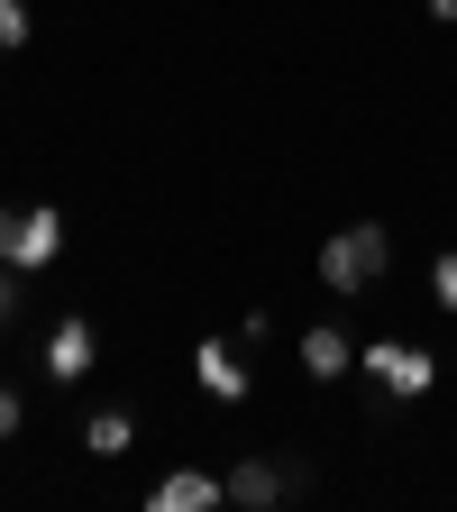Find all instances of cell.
Listing matches in <instances>:
<instances>
[{
  "instance_id": "obj_1",
  "label": "cell",
  "mask_w": 457,
  "mask_h": 512,
  "mask_svg": "<svg viewBox=\"0 0 457 512\" xmlns=\"http://www.w3.org/2000/svg\"><path fill=\"white\" fill-rule=\"evenodd\" d=\"M384 266H394V229L384 220H348V229L320 238V284L330 293H375Z\"/></svg>"
},
{
  "instance_id": "obj_2",
  "label": "cell",
  "mask_w": 457,
  "mask_h": 512,
  "mask_svg": "<svg viewBox=\"0 0 457 512\" xmlns=\"http://www.w3.org/2000/svg\"><path fill=\"white\" fill-rule=\"evenodd\" d=\"M357 366L384 384V394H403V403H421L430 384H439V357L421 339H375V348H357Z\"/></svg>"
},
{
  "instance_id": "obj_3",
  "label": "cell",
  "mask_w": 457,
  "mask_h": 512,
  "mask_svg": "<svg viewBox=\"0 0 457 512\" xmlns=\"http://www.w3.org/2000/svg\"><path fill=\"white\" fill-rule=\"evenodd\" d=\"M55 247H64V211H0V266H19V275H37V266H55Z\"/></svg>"
},
{
  "instance_id": "obj_4",
  "label": "cell",
  "mask_w": 457,
  "mask_h": 512,
  "mask_svg": "<svg viewBox=\"0 0 457 512\" xmlns=\"http://www.w3.org/2000/svg\"><path fill=\"white\" fill-rule=\"evenodd\" d=\"M92 366H101V330H92L83 311H64L55 330H46V384H83Z\"/></svg>"
},
{
  "instance_id": "obj_5",
  "label": "cell",
  "mask_w": 457,
  "mask_h": 512,
  "mask_svg": "<svg viewBox=\"0 0 457 512\" xmlns=\"http://www.w3.org/2000/svg\"><path fill=\"white\" fill-rule=\"evenodd\" d=\"M192 375H202V394H211V403H247V384H256L247 357H238L229 339H202V348H192Z\"/></svg>"
},
{
  "instance_id": "obj_6",
  "label": "cell",
  "mask_w": 457,
  "mask_h": 512,
  "mask_svg": "<svg viewBox=\"0 0 457 512\" xmlns=\"http://www.w3.org/2000/svg\"><path fill=\"white\" fill-rule=\"evenodd\" d=\"M156 512H220L229 503V476H202V467H174L156 494H147Z\"/></svg>"
},
{
  "instance_id": "obj_7",
  "label": "cell",
  "mask_w": 457,
  "mask_h": 512,
  "mask_svg": "<svg viewBox=\"0 0 457 512\" xmlns=\"http://www.w3.org/2000/svg\"><path fill=\"white\" fill-rule=\"evenodd\" d=\"M284 494H293V476L266 467V458H238V467H229V503H247V512H266V503H284Z\"/></svg>"
},
{
  "instance_id": "obj_8",
  "label": "cell",
  "mask_w": 457,
  "mask_h": 512,
  "mask_svg": "<svg viewBox=\"0 0 457 512\" xmlns=\"http://www.w3.org/2000/svg\"><path fill=\"white\" fill-rule=\"evenodd\" d=\"M302 366H311L320 384H339V375L357 366V348H348V339L330 330V320H320V330H302Z\"/></svg>"
},
{
  "instance_id": "obj_9",
  "label": "cell",
  "mask_w": 457,
  "mask_h": 512,
  "mask_svg": "<svg viewBox=\"0 0 457 512\" xmlns=\"http://www.w3.org/2000/svg\"><path fill=\"white\" fill-rule=\"evenodd\" d=\"M128 439H138V421H128V412H92V421H83V448H92V458H110V467L128 458Z\"/></svg>"
},
{
  "instance_id": "obj_10",
  "label": "cell",
  "mask_w": 457,
  "mask_h": 512,
  "mask_svg": "<svg viewBox=\"0 0 457 512\" xmlns=\"http://www.w3.org/2000/svg\"><path fill=\"white\" fill-rule=\"evenodd\" d=\"M430 293H439V311L457 320V247H448V256H439V266H430Z\"/></svg>"
},
{
  "instance_id": "obj_11",
  "label": "cell",
  "mask_w": 457,
  "mask_h": 512,
  "mask_svg": "<svg viewBox=\"0 0 457 512\" xmlns=\"http://www.w3.org/2000/svg\"><path fill=\"white\" fill-rule=\"evenodd\" d=\"M0 46H28V0H0Z\"/></svg>"
},
{
  "instance_id": "obj_12",
  "label": "cell",
  "mask_w": 457,
  "mask_h": 512,
  "mask_svg": "<svg viewBox=\"0 0 457 512\" xmlns=\"http://www.w3.org/2000/svg\"><path fill=\"white\" fill-rule=\"evenodd\" d=\"M19 421H28V412H19V394H10V384H0V439H10Z\"/></svg>"
},
{
  "instance_id": "obj_13",
  "label": "cell",
  "mask_w": 457,
  "mask_h": 512,
  "mask_svg": "<svg viewBox=\"0 0 457 512\" xmlns=\"http://www.w3.org/2000/svg\"><path fill=\"white\" fill-rule=\"evenodd\" d=\"M19 311V266H0V320Z\"/></svg>"
},
{
  "instance_id": "obj_14",
  "label": "cell",
  "mask_w": 457,
  "mask_h": 512,
  "mask_svg": "<svg viewBox=\"0 0 457 512\" xmlns=\"http://www.w3.org/2000/svg\"><path fill=\"white\" fill-rule=\"evenodd\" d=\"M421 10H430V19H439V28H457V0H421Z\"/></svg>"
}]
</instances>
